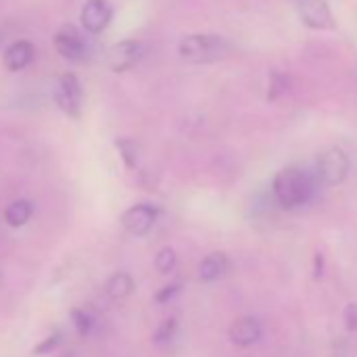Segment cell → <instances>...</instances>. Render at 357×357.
Here are the masks:
<instances>
[{
    "label": "cell",
    "mask_w": 357,
    "mask_h": 357,
    "mask_svg": "<svg viewBox=\"0 0 357 357\" xmlns=\"http://www.w3.org/2000/svg\"><path fill=\"white\" fill-rule=\"evenodd\" d=\"M273 198L284 211H294L311 200L315 192V178L296 166L280 170L273 178Z\"/></svg>",
    "instance_id": "1"
},
{
    "label": "cell",
    "mask_w": 357,
    "mask_h": 357,
    "mask_svg": "<svg viewBox=\"0 0 357 357\" xmlns=\"http://www.w3.org/2000/svg\"><path fill=\"white\" fill-rule=\"evenodd\" d=\"M231 53V45L215 34H194L178 43V57L188 63H215Z\"/></svg>",
    "instance_id": "2"
},
{
    "label": "cell",
    "mask_w": 357,
    "mask_h": 357,
    "mask_svg": "<svg viewBox=\"0 0 357 357\" xmlns=\"http://www.w3.org/2000/svg\"><path fill=\"white\" fill-rule=\"evenodd\" d=\"M349 174V155L344 149L332 145L319 151L315 160V176L324 185H340Z\"/></svg>",
    "instance_id": "3"
},
{
    "label": "cell",
    "mask_w": 357,
    "mask_h": 357,
    "mask_svg": "<svg viewBox=\"0 0 357 357\" xmlns=\"http://www.w3.org/2000/svg\"><path fill=\"white\" fill-rule=\"evenodd\" d=\"M55 101L59 109L70 116L78 118L82 112V86L74 74H61L55 86Z\"/></svg>",
    "instance_id": "4"
},
{
    "label": "cell",
    "mask_w": 357,
    "mask_h": 357,
    "mask_svg": "<svg viewBox=\"0 0 357 357\" xmlns=\"http://www.w3.org/2000/svg\"><path fill=\"white\" fill-rule=\"evenodd\" d=\"M155 219H158V208L155 206H151V204H135L120 217V223H122L126 234H130L135 238H141L153 227Z\"/></svg>",
    "instance_id": "5"
},
{
    "label": "cell",
    "mask_w": 357,
    "mask_h": 357,
    "mask_svg": "<svg viewBox=\"0 0 357 357\" xmlns=\"http://www.w3.org/2000/svg\"><path fill=\"white\" fill-rule=\"evenodd\" d=\"M298 17L311 30L334 28V17L326 0H298Z\"/></svg>",
    "instance_id": "6"
},
{
    "label": "cell",
    "mask_w": 357,
    "mask_h": 357,
    "mask_svg": "<svg viewBox=\"0 0 357 357\" xmlns=\"http://www.w3.org/2000/svg\"><path fill=\"white\" fill-rule=\"evenodd\" d=\"M143 57V45L139 40H122L116 43L107 51V66L114 72H126L135 68Z\"/></svg>",
    "instance_id": "7"
},
{
    "label": "cell",
    "mask_w": 357,
    "mask_h": 357,
    "mask_svg": "<svg viewBox=\"0 0 357 357\" xmlns=\"http://www.w3.org/2000/svg\"><path fill=\"white\" fill-rule=\"evenodd\" d=\"M109 20H112V7L107 0H86L80 13V24L89 34L103 32Z\"/></svg>",
    "instance_id": "8"
},
{
    "label": "cell",
    "mask_w": 357,
    "mask_h": 357,
    "mask_svg": "<svg viewBox=\"0 0 357 357\" xmlns=\"http://www.w3.org/2000/svg\"><path fill=\"white\" fill-rule=\"evenodd\" d=\"M263 336V326L257 317L252 315H244L238 317L231 326H229V340L238 347H250L255 342H259Z\"/></svg>",
    "instance_id": "9"
},
{
    "label": "cell",
    "mask_w": 357,
    "mask_h": 357,
    "mask_svg": "<svg viewBox=\"0 0 357 357\" xmlns=\"http://www.w3.org/2000/svg\"><path fill=\"white\" fill-rule=\"evenodd\" d=\"M55 49L68 61H80L86 53L82 36L72 26H66L55 34Z\"/></svg>",
    "instance_id": "10"
},
{
    "label": "cell",
    "mask_w": 357,
    "mask_h": 357,
    "mask_svg": "<svg viewBox=\"0 0 357 357\" xmlns=\"http://www.w3.org/2000/svg\"><path fill=\"white\" fill-rule=\"evenodd\" d=\"M229 269V259L225 252H211L208 257H204L198 265V278L200 282H217L219 278H223Z\"/></svg>",
    "instance_id": "11"
},
{
    "label": "cell",
    "mask_w": 357,
    "mask_h": 357,
    "mask_svg": "<svg viewBox=\"0 0 357 357\" xmlns=\"http://www.w3.org/2000/svg\"><path fill=\"white\" fill-rule=\"evenodd\" d=\"M34 59V47L30 40H20V43H13L7 53H5V68L9 72H22L26 70Z\"/></svg>",
    "instance_id": "12"
},
{
    "label": "cell",
    "mask_w": 357,
    "mask_h": 357,
    "mask_svg": "<svg viewBox=\"0 0 357 357\" xmlns=\"http://www.w3.org/2000/svg\"><path fill=\"white\" fill-rule=\"evenodd\" d=\"M103 290H105L107 298H112V301H124L126 296L132 294V290H135V280H132V275L126 273V271H116V273H112V275L107 278Z\"/></svg>",
    "instance_id": "13"
},
{
    "label": "cell",
    "mask_w": 357,
    "mask_h": 357,
    "mask_svg": "<svg viewBox=\"0 0 357 357\" xmlns=\"http://www.w3.org/2000/svg\"><path fill=\"white\" fill-rule=\"evenodd\" d=\"M34 215V206L30 200H15L5 211V221L11 227H24Z\"/></svg>",
    "instance_id": "14"
},
{
    "label": "cell",
    "mask_w": 357,
    "mask_h": 357,
    "mask_svg": "<svg viewBox=\"0 0 357 357\" xmlns=\"http://www.w3.org/2000/svg\"><path fill=\"white\" fill-rule=\"evenodd\" d=\"M70 317H72V321H74V328H76L78 336L86 338V336L93 332L95 321H93V317H91L89 311H84V309H72Z\"/></svg>",
    "instance_id": "15"
},
{
    "label": "cell",
    "mask_w": 357,
    "mask_h": 357,
    "mask_svg": "<svg viewBox=\"0 0 357 357\" xmlns=\"http://www.w3.org/2000/svg\"><path fill=\"white\" fill-rule=\"evenodd\" d=\"M116 147H118V151H120L124 164H126L128 168H135L137 162H139V145H137L135 141H130V139H118V141H116Z\"/></svg>",
    "instance_id": "16"
},
{
    "label": "cell",
    "mask_w": 357,
    "mask_h": 357,
    "mask_svg": "<svg viewBox=\"0 0 357 357\" xmlns=\"http://www.w3.org/2000/svg\"><path fill=\"white\" fill-rule=\"evenodd\" d=\"M176 328H178L176 317H166V319L160 321V326L155 328V332H153V342H155V344H166V342H170V340L174 338V334H176Z\"/></svg>",
    "instance_id": "17"
},
{
    "label": "cell",
    "mask_w": 357,
    "mask_h": 357,
    "mask_svg": "<svg viewBox=\"0 0 357 357\" xmlns=\"http://www.w3.org/2000/svg\"><path fill=\"white\" fill-rule=\"evenodd\" d=\"M174 267H176V252L168 246L162 248L155 255V269L160 273H170V271H174Z\"/></svg>",
    "instance_id": "18"
},
{
    "label": "cell",
    "mask_w": 357,
    "mask_h": 357,
    "mask_svg": "<svg viewBox=\"0 0 357 357\" xmlns=\"http://www.w3.org/2000/svg\"><path fill=\"white\" fill-rule=\"evenodd\" d=\"M286 91H288V76H284V74H271V80H269V93H267V97L273 101V99L282 97Z\"/></svg>",
    "instance_id": "19"
},
{
    "label": "cell",
    "mask_w": 357,
    "mask_h": 357,
    "mask_svg": "<svg viewBox=\"0 0 357 357\" xmlns=\"http://www.w3.org/2000/svg\"><path fill=\"white\" fill-rule=\"evenodd\" d=\"M178 292H181V282H174V284H166L162 290H158L155 292V296H153V301L155 303H160V305H164V303H168V301H172Z\"/></svg>",
    "instance_id": "20"
},
{
    "label": "cell",
    "mask_w": 357,
    "mask_h": 357,
    "mask_svg": "<svg viewBox=\"0 0 357 357\" xmlns=\"http://www.w3.org/2000/svg\"><path fill=\"white\" fill-rule=\"evenodd\" d=\"M59 342H61V332H55V334L47 336L38 347H34V353H36V355H47V353L55 351Z\"/></svg>",
    "instance_id": "21"
},
{
    "label": "cell",
    "mask_w": 357,
    "mask_h": 357,
    "mask_svg": "<svg viewBox=\"0 0 357 357\" xmlns=\"http://www.w3.org/2000/svg\"><path fill=\"white\" fill-rule=\"evenodd\" d=\"M344 326H347V330H351V332L357 330V303H353V305H349V307L344 309Z\"/></svg>",
    "instance_id": "22"
},
{
    "label": "cell",
    "mask_w": 357,
    "mask_h": 357,
    "mask_svg": "<svg viewBox=\"0 0 357 357\" xmlns=\"http://www.w3.org/2000/svg\"><path fill=\"white\" fill-rule=\"evenodd\" d=\"M61 357H72V353H66V355H61Z\"/></svg>",
    "instance_id": "23"
}]
</instances>
